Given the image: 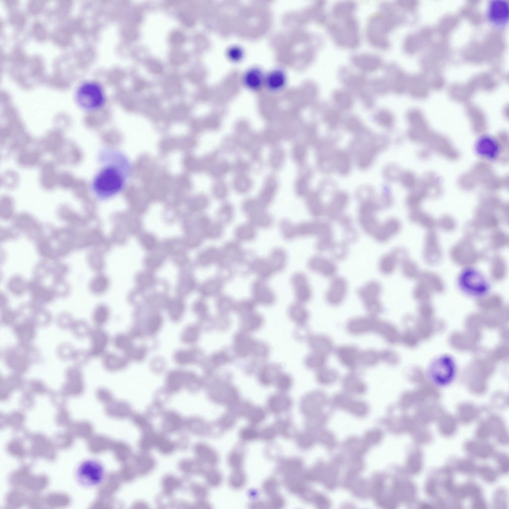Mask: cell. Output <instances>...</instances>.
<instances>
[{"label":"cell","mask_w":509,"mask_h":509,"mask_svg":"<svg viewBox=\"0 0 509 509\" xmlns=\"http://www.w3.org/2000/svg\"><path fill=\"white\" fill-rule=\"evenodd\" d=\"M99 168L93 176L90 189L98 200L111 199L125 188L132 172L129 158L121 151L104 148L97 156Z\"/></svg>","instance_id":"cell-1"},{"label":"cell","mask_w":509,"mask_h":509,"mask_svg":"<svg viewBox=\"0 0 509 509\" xmlns=\"http://www.w3.org/2000/svg\"><path fill=\"white\" fill-rule=\"evenodd\" d=\"M457 371L454 357L449 354H441L434 357L427 368V376L435 386H449L455 380Z\"/></svg>","instance_id":"cell-2"},{"label":"cell","mask_w":509,"mask_h":509,"mask_svg":"<svg viewBox=\"0 0 509 509\" xmlns=\"http://www.w3.org/2000/svg\"><path fill=\"white\" fill-rule=\"evenodd\" d=\"M105 92L98 83L86 82L81 85L76 92V100L83 109L94 111L102 107L105 102Z\"/></svg>","instance_id":"cell-3"},{"label":"cell","mask_w":509,"mask_h":509,"mask_svg":"<svg viewBox=\"0 0 509 509\" xmlns=\"http://www.w3.org/2000/svg\"><path fill=\"white\" fill-rule=\"evenodd\" d=\"M106 472L103 465L95 459H87L81 462L76 470V479L81 486L93 488L104 481Z\"/></svg>","instance_id":"cell-4"},{"label":"cell","mask_w":509,"mask_h":509,"mask_svg":"<svg viewBox=\"0 0 509 509\" xmlns=\"http://www.w3.org/2000/svg\"><path fill=\"white\" fill-rule=\"evenodd\" d=\"M27 344L6 348L2 354L4 362L12 372L21 375L26 373L32 364L28 354Z\"/></svg>","instance_id":"cell-5"},{"label":"cell","mask_w":509,"mask_h":509,"mask_svg":"<svg viewBox=\"0 0 509 509\" xmlns=\"http://www.w3.org/2000/svg\"><path fill=\"white\" fill-rule=\"evenodd\" d=\"M461 289L472 297H480L489 290V283L478 271L473 269L464 271L459 278Z\"/></svg>","instance_id":"cell-6"},{"label":"cell","mask_w":509,"mask_h":509,"mask_svg":"<svg viewBox=\"0 0 509 509\" xmlns=\"http://www.w3.org/2000/svg\"><path fill=\"white\" fill-rule=\"evenodd\" d=\"M509 11V3L507 0H492L487 7V18L494 26L504 28L508 24Z\"/></svg>","instance_id":"cell-7"},{"label":"cell","mask_w":509,"mask_h":509,"mask_svg":"<svg viewBox=\"0 0 509 509\" xmlns=\"http://www.w3.org/2000/svg\"><path fill=\"white\" fill-rule=\"evenodd\" d=\"M476 153L481 158L488 160L496 159L500 155L501 148L499 142L492 136L483 135L475 145Z\"/></svg>","instance_id":"cell-8"},{"label":"cell","mask_w":509,"mask_h":509,"mask_svg":"<svg viewBox=\"0 0 509 509\" xmlns=\"http://www.w3.org/2000/svg\"><path fill=\"white\" fill-rule=\"evenodd\" d=\"M65 382L63 391L70 394L81 393L84 389L83 373L81 367L73 366L68 367L65 371Z\"/></svg>","instance_id":"cell-9"},{"label":"cell","mask_w":509,"mask_h":509,"mask_svg":"<svg viewBox=\"0 0 509 509\" xmlns=\"http://www.w3.org/2000/svg\"><path fill=\"white\" fill-rule=\"evenodd\" d=\"M37 327L32 320H23L12 328L19 343L31 344L35 338Z\"/></svg>","instance_id":"cell-10"},{"label":"cell","mask_w":509,"mask_h":509,"mask_svg":"<svg viewBox=\"0 0 509 509\" xmlns=\"http://www.w3.org/2000/svg\"><path fill=\"white\" fill-rule=\"evenodd\" d=\"M90 348L88 351L91 357H98L103 352L107 342V337L99 328L92 329L88 336Z\"/></svg>","instance_id":"cell-11"},{"label":"cell","mask_w":509,"mask_h":509,"mask_svg":"<svg viewBox=\"0 0 509 509\" xmlns=\"http://www.w3.org/2000/svg\"><path fill=\"white\" fill-rule=\"evenodd\" d=\"M265 75L258 68H251L243 75V83L248 88L255 90L264 85Z\"/></svg>","instance_id":"cell-12"},{"label":"cell","mask_w":509,"mask_h":509,"mask_svg":"<svg viewBox=\"0 0 509 509\" xmlns=\"http://www.w3.org/2000/svg\"><path fill=\"white\" fill-rule=\"evenodd\" d=\"M286 80L285 73L281 69H276L265 75L264 85L270 91H278L284 87Z\"/></svg>","instance_id":"cell-13"},{"label":"cell","mask_w":509,"mask_h":509,"mask_svg":"<svg viewBox=\"0 0 509 509\" xmlns=\"http://www.w3.org/2000/svg\"><path fill=\"white\" fill-rule=\"evenodd\" d=\"M22 375L12 373L11 374L0 379L1 391L9 392L11 390L20 389L25 386Z\"/></svg>","instance_id":"cell-14"},{"label":"cell","mask_w":509,"mask_h":509,"mask_svg":"<svg viewBox=\"0 0 509 509\" xmlns=\"http://www.w3.org/2000/svg\"><path fill=\"white\" fill-rule=\"evenodd\" d=\"M253 341L245 333H240L235 337L234 350L239 356H246L253 346Z\"/></svg>","instance_id":"cell-15"},{"label":"cell","mask_w":509,"mask_h":509,"mask_svg":"<svg viewBox=\"0 0 509 509\" xmlns=\"http://www.w3.org/2000/svg\"><path fill=\"white\" fill-rule=\"evenodd\" d=\"M91 329L88 323L83 320L75 321L71 329L74 335L80 339L88 337Z\"/></svg>","instance_id":"cell-16"},{"label":"cell","mask_w":509,"mask_h":509,"mask_svg":"<svg viewBox=\"0 0 509 509\" xmlns=\"http://www.w3.org/2000/svg\"><path fill=\"white\" fill-rule=\"evenodd\" d=\"M75 351L76 349L71 344L63 343L58 346L57 353L60 359L67 361L72 360Z\"/></svg>","instance_id":"cell-17"},{"label":"cell","mask_w":509,"mask_h":509,"mask_svg":"<svg viewBox=\"0 0 509 509\" xmlns=\"http://www.w3.org/2000/svg\"><path fill=\"white\" fill-rule=\"evenodd\" d=\"M91 358L88 350L76 349L72 360L74 361L75 365L81 367L88 363Z\"/></svg>","instance_id":"cell-18"},{"label":"cell","mask_w":509,"mask_h":509,"mask_svg":"<svg viewBox=\"0 0 509 509\" xmlns=\"http://www.w3.org/2000/svg\"><path fill=\"white\" fill-rule=\"evenodd\" d=\"M262 324V318L258 315H253L246 317L242 325L246 331H253L259 328Z\"/></svg>","instance_id":"cell-19"},{"label":"cell","mask_w":509,"mask_h":509,"mask_svg":"<svg viewBox=\"0 0 509 509\" xmlns=\"http://www.w3.org/2000/svg\"><path fill=\"white\" fill-rule=\"evenodd\" d=\"M276 368L271 366H266L259 371V379L261 383L266 385L270 384L273 380V374L276 373Z\"/></svg>","instance_id":"cell-20"},{"label":"cell","mask_w":509,"mask_h":509,"mask_svg":"<svg viewBox=\"0 0 509 509\" xmlns=\"http://www.w3.org/2000/svg\"><path fill=\"white\" fill-rule=\"evenodd\" d=\"M244 55L243 49L238 46H233L227 51V56L233 62H238L242 59Z\"/></svg>","instance_id":"cell-21"},{"label":"cell","mask_w":509,"mask_h":509,"mask_svg":"<svg viewBox=\"0 0 509 509\" xmlns=\"http://www.w3.org/2000/svg\"><path fill=\"white\" fill-rule=\"evenodd\" d=\"M25 386L30 391L36 392H44L47 390V385L42 381L36 379L29 380Z\"/></svg>","instance_id":"cell-22"},{"label":"cell","mask_w":509,"mask_h":509,"mask_svg":"<svg viewBox=\"0 0 509 509\" xmlns=\"http://www.w3.org/2000/svg\"><path fill=\"white\" fill-rule=\"evenodd\" d=\"M75 321L68 315H60L56 320L57 325L63 330L71 329Z\"/></svg>","instance_id":"cell-23"},{"label":"cell","mask_w":509,"mask_h":509,"mask_svg":"<svg viewBox=\"0 0 509 509\" xmlns=\"http://www.w3.org/2000/svg\"><path fill=\"white\" fill-rule=\"evenodd\" d=\"M32 320L37 327H46L51 322L52 318L48 314H35Z\"/></svg>","instance_id":"cell-24"},{"label":"cell","mask_w":509,"mask_h":509,"mask_svg":"<svg viewBox=\"0 0 509 509\" xmlns=\"http://www.w3.org/2000/svg\"><path fill=\"white\" fill-rule=\"evenodd\" d=\"M17 315L11 312L4 313L0 318L1 323L5 326L13 327L17 322Z\"/></svg>","instance_id":"cell-25"},{"label":"cell","mask_w":509,"mask_h":509,"mask_svg":"<svg viewBox=\"0 0 509 509\" xmlns=\"http://www.w3.org/2000/svg\"><path fill=\"white\" fill-rule=\"evenodd\" d=\"M276 385L281 390H287L291 385L290 377L286 374H282L277 376Z\"/></svg>","instance_id":"cell-26"},{"label":"cell","mask_w":509,"mask_h":509,"mask_svg":"<svg viewBox=\"0 0 509 509\" xmlns=\"http://www.w3.org/2000/svg\"><path fill=\"white\" fill-rule=\"evenodd\" d=\"M92 319L95 325L97 327H99L103 325L106 321V315L105 313L97 310L93 314Z\"/></svg>","instance_id":"cell-27"}]
</instances>
